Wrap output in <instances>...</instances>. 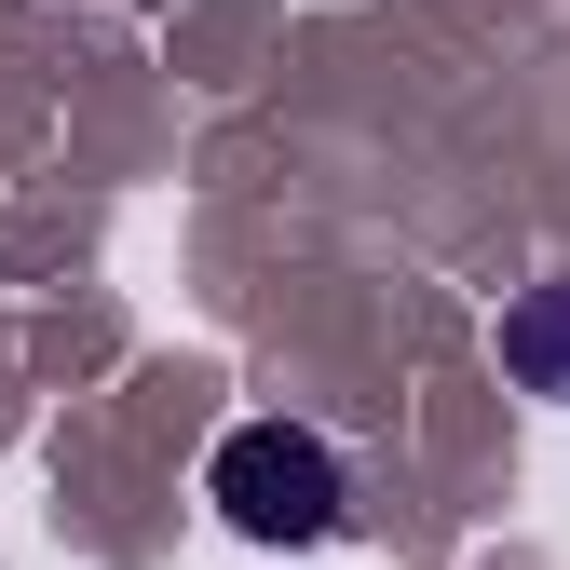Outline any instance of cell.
I'll return each mask as SVG.
<instances>
[{"instance_id":"obj_1","label":"cell","mask_w":570,"mask_h":570,"mask_svg":"<svg viewBox=\"0 0 570 570\" xmlns=\"http://www.w3.org/2000/svg\"><path fill=\"white\" fill-rule=\"evenodd\" d=\"M204 503H218L245 543H326L340 530V503H353V475H340V449L313 435V421H232L218 435V462H204Z\"/></svg>"},{"instance_id":"obj_2","label":"cell","mask_w":570,"mask_h":570,"mask_svg":"<svg viewBox=\"0 0 570 570\" xmlns=\"http://www.w3.org/2000/svg\"><path fill=\"white\" fill-rule=\"evenodd\" d=\"M503 381H517V394H557V407H570V272H543L530 299L503 313Z\"/></svg>"}]
</instances>
